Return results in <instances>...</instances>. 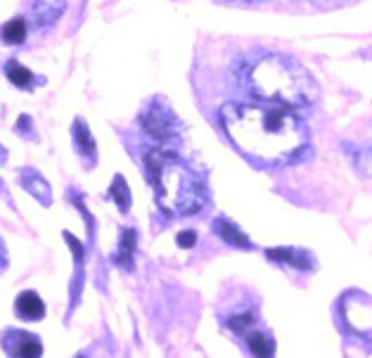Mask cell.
<instances>
[{
    "mask_svg": "<svg viewBox=\"0 0 372 358\" xmlns=\"http://www.w3.org/2000/svg\"><path fill=\"white\" fill-rule=\"evenodd\" d=\"M247 88L275 107H310L318 100V83L297 60L266 55L247 74Z\"/></svg>",
    "mask_w": 372,
    "mask_h": 358,
    "instance_id": "obj_2",
    "label": "cell"
},
{
    "mask_svg": "<svg viewBox=\"0 0 372 358\" xmlns=\"http://www.w3.org/2000/svg\"><path fill=\"white\" fill-rule=\"evenodd\" d=\"M176 242H178V247L190 249V247H194V242H197V233H194V231H183L178 238H176Z\"/></svg>",
    "mask_w": 372,
    "mask_h": 358,
    "instance_id": "obj_19",
    "label": "cell"
},
{
    "mask_svg": "<svg viewBox=\"0 0 372 358\" xmlns=\"http://www.w3.org/2000/svg\"><path fill=\"white\" fill-rule=\"evenodd\" d=\"M346 152H351V161L363 178H372V145H344Z\"/></svg>",
    "mask_w": 372,
    "mask_h": 358,
    "instance_id": "obj_11",
    "label": "cell"
},
{
    "mask_svg": "<svg viewBox=\"0 0 372 358\" xmlns=\"http://www.w3.org/2000/svg\"><path fill=\"white\" fill-rule=\"evenodd\" d=\"M5 266H8V247H5V242L0 240V271H5Z\"/></svg>",
    "mask_w": 372,
    "mask_h": 358,
    "instance_id": "obj_20",
    "label": "cell"
},
{
    "mask_svg": "<svg viewBox=\"0 0 372 358\" xmlns=\"http://www.w3.org/2000/svg\"><path fill=\"white\" fill-rule=\"evenodd\" d=\"M136 231H124L119 240V249L114 254V264L131 271L133 268V254H136Z\"/></svg>",
    "mask_w": 372,
    "mask_h": 358,
    "instance_id": "obj_10",
    "label": "cell"
},
{
    "mask_svg": "<svg viewBox=\"0 0 372 358\" xmlns=\"http://www.w3.org/2000/svg\"><path fill=\"white\" fill-rule=\"evenodd\" d=\"M109 197H112L114 202L119 204L121 211H129V206H131V190H129V186H126L124 176H116L114 178L112 188H109Z\"/></svg>",
    "mask_w": 372,
    "mask_h": 358,
    "instance_id": "obj_17",
    "label": "cell"
},
{
    "mask_svg": "<svg viewBox=\"0 0 372 358\" xmlns=\"http://www.w3.org/2000/svg\"><path fill=\"white\" fill-rule=\"evenodd\" d=\"M227 325H230L232 332L237 334H247L254 330V316L252 313H242V316H232L230 321H227Z\"/></svg>",
    "mask_w": 372,
    "mask_h": 358,
    "instance_id": "obj_18",
    "label": "cell"
},
{
    "mask_svg": "<svg viewBox=\"0 0 372 358\" xmlns=\"http://www.w3.org/2000/svg\"><path fill=\"white\" fill-rule=\"evenodd\" d=\"M74 141H76V147H79L81 154L95 156V141H93L91 131H88V126L83 119H76V124H74Z\"/></svg>",
    "mask_w": 372,
    "mask_h": 358,
    "instance_id": "obj_14",
    "label": "cell"
},
{
    "mask_svg": "<svg viewBox=\"0 0 372 358\" xmlns=\"http://www.w3.org/2000/svg\"><path fill=\"white\" fill-rule=\"evenodd\" d=\"M268 254V259L273 261H282V264H290L294 268H299V271H310V259L308 254H304V251H297V249H290V247H282V249H268L266 251Z\"/></svg>",
    "mask_w": 372,
    "mask_h": 358,
    "instance_id": "obj_9",
    "label": "cell"
},
{
    "mask_svg": "<svg viewBox=\"0 0 372 358\" xmlns=\"http://www.w3.org/2000/svg\"><path fill=\"white\" fill-rule=\"evenodd\" d=\"M5 156H8V152H5V150H0V161H5Z\"/></svg>",
    "mask_w": 372,
    "mask_h": 358,
    "instance_id": "obj_22",
    "label": "cell"
},
{
    "mask_svg": "<svg viewBox=\"0 0 372 358\" xmlns=\"http://www.w3.org/2000/svg\"><path fill=\"white\" fill-rule=\"evenodd\" d=\"M145 169L157 202L166 214L187 216L199 211L207 202V193L197 173L171 150H147Z\"/></svg>",
    "mask_w": 372,
    "mask_h": 358,
    "instance_id": "obj_3",
    "label": "cell"
},
{
    "mask_svg": "<svg viewBox=\"0 0 372 358\" xmlns=\"http://www.w3.org/2000/svg\"><path fill=\"white\" fill-rule=\"evenodd\" d=\"M21 188H26L38 202L43 204H50V186L38 176L36 171H21V178H19Z\"/></svg>",
    "mask_w": 372,
    "mask_h": 358,
    "instance_id": "obj_12",
    "label": "cell"
},
{
    "mask_svg": "<svg viewBox=\"0 0 372 358\" xmlns=\"http://www.w3.org/2000/svg\"><path fill=\"white\" fill-rule=\"evenodd\" d=\"M26 33H29V29H26V21L17 17V19L8 21V24L3 26L0 36H3V41L10 43V46H19V43L26 41Z\"/></svg>",
    "mask_w": 372,
    "mask_h": 358,
    "instance_id": "obj_15",
    "label": "cell"
},
{
    "mask_svg": "<svg viewBox=\"0 0 372 358\" xmlns=\"http://www.w3.org/2000/svg\"><path fill=\"white\" fill-rule=\"evenodd\" d=\"M5 71H8V78L15 83L17 88H31V83H33V74L29 69H26L24 64H19V62H8V66H5Z\"/></svg>",
    "mask_w": 372,
    "mask_h": 358,
    "instance_id": "obj_16",
    "label": "cell"
},
{
    "mask_svg": "<svg viewBox=\"0 0 372 358\" xmlns=\"http://www.w3.org/2000/svg\"><path fill=\"white\" fill-rule=\"evenodd\" d=\"M3 344L12 358H41L43 344L33 334L21 332V330H8L3 334Z\"/></svg>",
    "mask_w": 372,
    "mask_h": 358,
    "instance_id": "obj_5",
    "label": "cell"
},
{
    "mask_svg": "<svg viewBox=\"0 0 372 358\" xmlns=\"http://www.w3.org/2000/svg\"><path fill=\"white\" fill-rule=\"evenodd\" d=\"M221 124L240 152L263 164H282L306 147L308 133L299 116L275 105L227 102Z\"/></svg>",
    "mask_w": 372,
    "mask_h": 358,
    "instance_id": "obj_1",
    "label": "cell"
},
{
    "mask_svg": "<svg viewBox=\"0 0 372 358\" xmlns=\"http://www.w3.org/2000/svg\"><path fill=\"white\" fill-rule=\"evenodd\" d=\"M214 231H216V235H218L221 240H223V242L230 244V247H237V249H249V247H252L247 233H244L242 228H237L230 218H216Z\"/></svg>",
    "mask_w": 372,
    "mask_h": 358,
    "instance_id": "obj_6",
    "label": "cell"
},
{
    "mask_svg": "<svg viewBox=\"0 0 372 358\" xmlns=\"http://www.w3.org/2000/svg\"><path fill=\"white\" fill-rule=\"evenodd\" d=\"M252 3H259V0H252Z\"/></svg>",
    "mask_w": 372,
    "mask_h": 358,
    "instance_id": "obj_23",
    "label": "cell"
},
{
    "mask_svg": "<svg viewBox=\"0 0 372 358\" xmlns=\"http://www.w3.org/2000/svg\"><path fill=\"white\" fill-rule=\"evenodd\" d=\"M244 337H247L249 349H252V354L257 356V358H273V354H275L273 339L266 337L261 330H257V332H247Z\"/></svg>",
    "mask_w": 372,
    "mask_h": 358,
    "instance_id": "obj_13",
    "label": "cell"
},
{
    "mask_svg": "<svg viewBox=\"0 0 372 358\" xmlns=\"http://www.w3.org/2000/svg\"><path fill=\"white\" fill-rule=\"evenodd\" d=\"M66 0H36L33 3V19L38 26H50L62 17Z\"/></svg>",
    "mask_w": 372,
    "mask_h": 358,
    "instance_id": "obj_8",
    "label": "cell"
},
{
    "mask_svg": "<svg viewBox=\"0 0 372 358\" xmlns=\"http://www.w3.org/2000/svg\"><path fill=\"white\" fill-rule=\"evenodd\" d=\"M15 311L21 321H41L46 316V304L36 292H21L15 301Z\"/></svg>",
    "mask_w": 372,
    "mask_h": 358,
    "instance_id": "obj_7",
    "label": "cell"
},
{
    "mask_svg": "<svg viewBox=\"0 0 372 358\" xmlns=\"http://www.w3.org/2000/svg\"><path fill=\"white\" fill-rule=\"evenodd\" d=\"M29 121H31L29 116H19V126L17 128H19V131H29V126H31Z\"/></svg>",
    "mask_w": 372,
    "mask_h": 358,
    "instance_id": "obj_21",
    "label": "cell"
},
{
    "mask_svg": "<svg viewBox=\"0 0 372 358\" xmlns=\"http://www.w3.org/2000/svg\"><path fill=\"white\" fill-rule=\"evenodd\" d=\"M142 128L147 131V136L154 143H159L162 150H169V143H174L178 138V119L174 116V111L169 109V105H164L162 100H154L149 107L142 111Z\"/></svg>",
    "mask_w": 372,
    "mask_h": 358,
    "instance_id": "obj_4",
    "label": "cell"
}]
</instances>
